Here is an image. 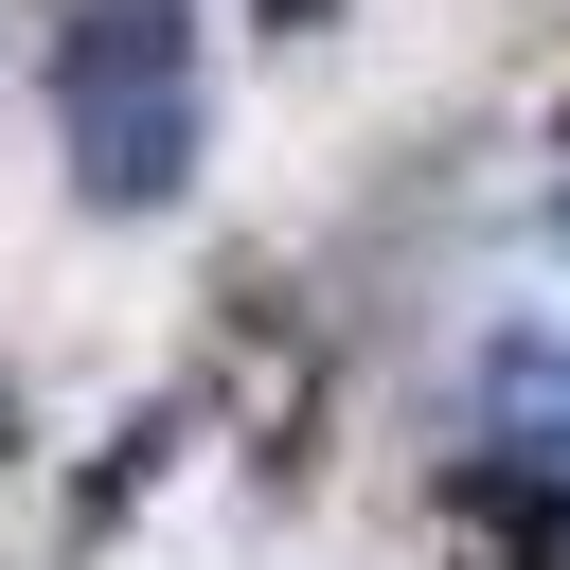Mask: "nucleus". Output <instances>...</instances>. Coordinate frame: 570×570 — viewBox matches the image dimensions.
Instances as JSON below:
<instances>
[{
	"mask_svg": "<svg viewBox=\"0 0 570 570\" xmlns=\"http://www.w3.org/2000/svg\"><path fill=\"white\" fill-rule=\"evenodd\" d=\"M53 142L89 214H160L196 178V18L178 0H89L53 36Z\"/></svg>",
	"mask_w": 570,
	"mask_h": 570,
	"instance_id": "f257e3e1",
	"label": "nucleus"
},
{
	"mask_svg": "<svg viewBox=\"0 0 570 570\" xmlns=\"http://www.w3.org/2000/svg\"><path fill=\"white\" fill-rule=\"evenodd\" d=\"M481 445L570 481V321H534V338H499V356H481Z\"/></svg>",
	"mask_w": 570,
	"mask_h": 570,
	"instance_id": "f03ea898",
	"label": "nucleus"
},
{
	"mask_svg": "<svg viewBox=\"0 0 570 570\" xmlns=\"http://www.w3.org/2000/svg\"><path fill=\"white\" fill-rule=\"evenodd\" d=\"M0 463H18V392H0Z\"/></svg>",
	"mask_w": 570,
	"mask_h": 570,
	"instance_id": "7ed1b4c3",
	"label": "nucleus"
},
{
	"mask_svg": "<svg viewBox=\"0 0 570 570\" xmlns=\"http://www.w3.org/2000/svg\"><path fill=\"white\" fill-rule=\"evenodd\" d=\"M552 160H570V107H552Z\"/></svg>",
	"mask_w": 570,
	"mask_h": 570,
	"instance_id": "20e7f679",
	"label": "nucleus"
},
{
	"mask_svg": "<svg viewBox=\"0 0 570 570\" xmlns=\"http://www.w3.org/2000/svg\"><path fill=\"white\" fill-rule=\"evenodd\" d=\"M552 214H570V196H552Z\"/></svg>",
	"mask_w": 570,
	"mask_h": 570,
	"instance_id": "39448f33",
	"label": "nucleus"
}]
</instances>
